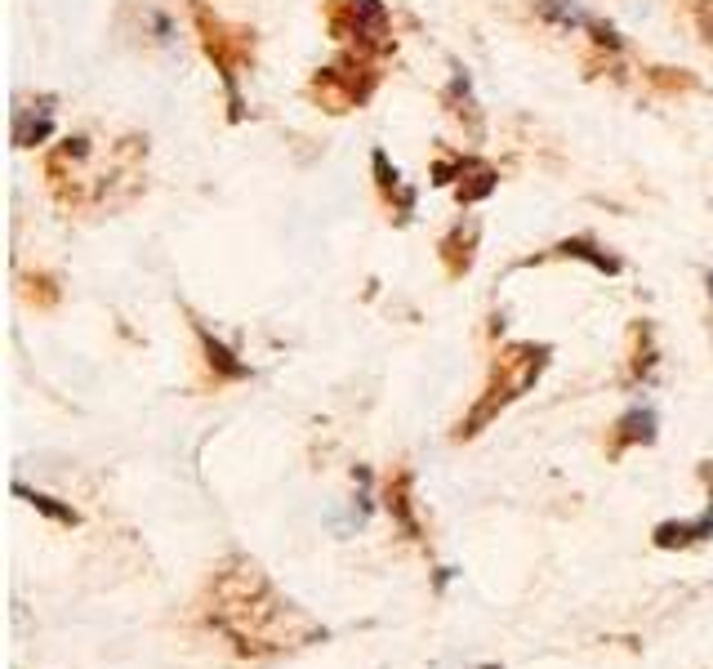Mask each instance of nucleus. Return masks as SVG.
Segmentation results:
<instances>
[{
  "instance_id": "obj_1",
  "label": "nucleus",
  "mask_w": 713,
  "mask_h": 669,
  "mask_svg": "<svg viewBox=\"0 0 713 669\" xmlns=\"http://www.w3.org/2000/svg\"><path fill=\"white\" fill-rule=\"evenodd\" d=\"M210 625L242 652V656H272V652H295L308 643H325L330 630L312 620L304 607H295L268 571L250 558H228L214 571L210 585Z\"/></svg>"
},
{
  "instance_id": "obj_2",
  "label": "nucleus",
  "mask_w": 713,
  "mask_h": 669,
  "mask_svg": "<svg viewBox=\"0 0 713 669\" xmlns=\"http://www.w3.org/2000/svg\"><path fill=\"white\" fill-rule=\"evenodd\" d=\"M549 353H553L549 344H513V349H504L500 362H495V370H491V385H487L482 402L459 419L455 438H478L482 428H487L508 402H517L521 393H531L536 379H540L544 366H549Z\"/></svg>"
},
{
  "instance_id": "obj_3",
  "label": "nucleus",
  "mask_w": 713,
  "mask_h": 669,
  "mask_svg": "<svg viewBox=\"0 0 713 669\" xmlns=\"http://www.w3.org/2000/svg\"><path fill=\"white\" fill-rule=\"evenodd\" d=\"M340 36H353L357 45L384 50L389 45V10L384 0H344V19H335Z\"/></svg>"
},
{
  "instance_id": "obj_4",
  "label": "nucleus",
  "mask_w": 713,
  "mask_h": 669,
  "mask_svg": "<svg viewBox=\"0 0 713 669\" xmlns=\"http://www.w3.org/2000/svg\"><path fill=\"white\" fill-rule=\"evenodd\" d=\"M50 130H54V99H40V104L14 112V143L19 148H36V143L50 138Z\"/></svg>"
},
{
  "instance_id": "obj_5",
  "label": "nucleus",
  "mask_w": 713,
  "mask_h": 669,
  "mask_svg": "<svg viewBox=\"0 0 713 669\" xmlns=\"http://www.w3.org/2000/svg\"><path fill=\"white\" fill-rule=\"evenodd\" d=\"M655 411L651 406H634L620 415V424H615V451H625V447H651L655 442Z\"/></svg>"
},
{
  "instance_id": "obj_6",
  "label": "nucleus",
  "mask_w": 713,
  "mask_h": 669,
  "mask_svg": "<svg viewBox=\"0 0 713 669\" xmlns=\"http://www.w3.org/2000/svg\"><path fill=\"white\" fill-rule=\"evenodd\" d=\"M709 536H713V504L696 522H660L655 527L660 549H683V545H696V540H709Z\"/></svg>"
},
{
  "instance_id": "obj_7",
  "label": "nucleus",
  "mask_w": 713,
  "mask_h": 669,
  "mask_svg": "<svg viewBox=\"0 0 713 669\" xmlns=\"http://www.w3.org/2000/svg\"><path fill=\"white\" fill-rule=\"evenodd\" d=\"M389 513L397 518V527H402L410 540H419V518H415V509H410V473H397V477H393V487H389Z\"/></svg>"
},
{
  "instance_id": "obj_8",
  "label": "nucleus",
  "mask_w": 713,
  "mask_h": 669,
  "mask_svg": "<svg viewBox=\"0 0 713 669\" xmlns=\"http://www.w3.org/2000/svg\"><path fill=\"white\" fill-rule=\"evenodd\" d=\"M464 174H468V183H459V202H464V206L491 197L495 183H500V174H495L491 166H478V161H464V166H459V179H464Z\"/></svg>"
},
{
  "instance_id": "obj_9",
  "label": "nucleus",
  "mask_w": 713,
  "mask_h": 669,
  "mask_svg": "<svg viewBox=\"0 0 713 669\" xmlns=\"http://www.w3.org/2000/svg\"><path fill=\"white\" fill-rule=\"evenodd\" d=\"M197 334H201V349H206V362L214 366V375H223V379H246V375H250V366H246V362H236L232 349H223L206 326H197Z\"/></svg>"
},
{
  "instance_id": "obj_10",
  "label": "nucleus",
  "mask_w": 713,
  "mask_h": 669,
  "mask_svg": "<svg viewBox=\"0 0 713 669\" xmlns=\"http://www.w3.org/2000/svg\"><path fill=\"white\" fill-rule=\"evenodd\" d=\"M14 496H19V500H27L36 513H45L50 522H63V527H76V522H81V513H76L72 504H59L54 496H45V491H32V487H23V483H14Z\"/></svg>"
},
{
  "instance_id": "obj_11",
  "label": "nucleus",
  "mask_w": 713,
  "mask_h": 669,
  "mask_svg": "<svg viewBox=\"0 0 713 669\" xmlns=\"http://www.w3.org/2000/svg\"><path fill=\"white\" fill-rule=\"evenodd\" d=\"M472 242H478V223H459L451 236H446V242H442V251H446V264H451V272L459 277L468 264H472Z\"/></svg>"
},
{
  "instance_id": "obj_12",
  "label": "nucleus",
  "mask_w": 713,
  "mask_h": 669,
  "mask_svg": "<svg viewBox=\"0 0 713 669\" xmlns=\"http://www.w3.org/2000/svg\"><path fill=\"white\" fill-rule=\"evenodd\" d=\"M557 255H566V259H585V264H593V268H598V272H606V277L620 272V259L606 255V251H602V246H593V242H585V236H570V242H562V246H557Z\"/></svg>"
},
{
  "instance_id": "obj_13",
  "label": "nucleus",
  "mask_w": 713,
  "mask_h": 669,
  "mask_svg": "<svg viewBox=\"0 0 713 669\" xmlns=\"http://www.w3.org/2000/svg\"><path fill=\"white\" fill-rule=\"evenodd\" d=\"M374 179H379V187H384V193L393 197L397 193V202H402V210L410 215L415 210V193H410V187H402V174H397V166H389V153L384 148H374Z\"/></svg>"
},
{
  "instance_id": "obj_14",
  "label": "nucleus",
  "mask_w": 713,
  "mask_h": 669,
  "mask_svg": "<svg viewBox=\"0 0 713 669\" xmlns=\"http://www.w3.org/2000/svg\"><path fill=\"white\" fill-rule=\"evenodd\" d=\"M540 14H544L549 23H557V27H580V23H585V14H580L576 0H540Z\"/></svg>"
},
{
  "instance_id": "obj_15",
  "label": "nucleus",
  "mask_w": 713,
  "mask_h": 669,
  "mask_svg": "<svg viewBox=\"0 0 713 669\" xmlns=\"http://www.w3.org/2000/svg\"><path fill=\"white\" fill-rule=\"evenodd\" d=\"M589 32H593V40H598V45H611V50H620V36H615V27H611V23H589Z\"/></svg>"
},
{
  "instance_id": "obj_16",
  "label": "nucleus",
  "mask_w": 713,
  "mask_h": 669,
  "mask_svg": "<svg viewBox=\"0 0 713 669\" xmlns=\"http://www.w3.org/2000/svg\"><path fill=\"white\" fill-rule=\"evenodd\" d=\"M700 32H704V40L713 45V0H704V5H700Z\"/></svg>"
},
{
  "instance_id": "obj_17",
  "label": "nucleus",
  "mask_w": 713,
  "mask_h": 669,
  "mask_svg": "<svg viewBox=\"0 0 713 669\" xmlns=\"http://www.w3.org/2000/svg\"><path fill=\"white\" fill-rule=\"evenodd\" d=\"M709 295H713V272H709Z\"/></svg>"
},
{
  "instance_id": "obj_18",
  "label": "nucleus",
  "mask_w": 713,
  "mask_h": 669,
  "mask_svg": "<svg viewBox=\"0 0 713 669\" xmlns=\"http://www.w3.org/2000/svg\"><path fill=\"white\" fill-rule=\"evenodd\" d=\"M482 669H500V665H482Z\"/></svg>"
}]
</instances>
